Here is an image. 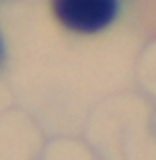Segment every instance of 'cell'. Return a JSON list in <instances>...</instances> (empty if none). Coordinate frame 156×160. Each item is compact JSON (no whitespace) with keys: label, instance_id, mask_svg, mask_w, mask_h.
Returning a JSON list of instances; mask_svg holds the SVG:
<instances>
[{"label":"cell","instance_id":"obj_1","mask_svg":"<svg viewBox=\"0 0 156 160\" xmlns=\"http://www.w3.org/2000/svg\"><path fill=\"white\" fill-rule=\"evenodd\" d=\"M53 12L67 30L94 34L106 30L115 21L120 2L117 0H53Z\"/></svg>","mask_w":156,"mask_h":160},{"label":"cell","instance_id":"obj_2","mask_svg":"<svg viewBox=\"0 0 156 160\" xmlns=\"http://www.w3.org/2000/svg\"><path fill=\"white\" fill-rule=\"evenodd\" d=\"M0 57H3V41H0Z\"/></svg>","mask_w":156,"mask_h":160}]
</instances>
